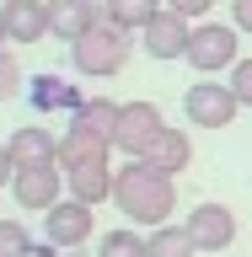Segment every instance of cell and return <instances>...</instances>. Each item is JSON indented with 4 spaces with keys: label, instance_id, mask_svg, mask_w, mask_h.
I'll return each mask as SVG.
<instances>
[{
    "label": "cell",
    "instance_id": "cell-25",
    "mask_svg": "<svg viewBox=\"0 0 252 257\" xmlns=\"http://www.w3.org/2000/svg\"><path fill=\"white\" fill-rule=\"evenodd\" d=\"M166 6H172V11H183V16L193 22V16H204L209 6H215V0H166Z\"/></svg>",
    "mask_w": 252,
    "mask_h": 257
},
{
    "label": "cell",
    "instance_id": "cell-17",
    "mask_svg": "<svg viewBox=\"0 0 252 257\" xmlns=\"http://www.w3.org/2000/svg\"><path fill=\"white\" fill-rule=\"evenodd\" d=\"M156 11H161V0H102V16L129 27V32H145Z\"/></svg>",
    "mask_w": 252,
    "mask_h": 257
},
{
    "label": "cell",
    "instance_id": "cell-23",
    "mask_svg": "<svg viewBox=\"0 0 252 257\" xmlns=\"http://www.w3.org/2000/svg\"><path fill=\"white\" fill-rule=\"evenodd\" d=\"M231 91H236L241 107H252V59H247V54L231 64Z\"/></svg>",
    "mask_w": 252,
    "mask_h": 257
},
{
    "label": "cell",
    "instance_id": "cell-15",
    "mask_svg": "<svg viewBox=\"0 0 252 257\" xmlns=\"http://www.w3.org/2000/svg\"><path fill=\"white\" fill-rule=\"evenodd\" d=\"M6 145H11L16 166H43V161H59V134H48L43 123H22Z\"/></svg>",
    "mask_w": 252,
    "mask_h": 257
},
{
    "label": "cell",
    "instance_id": "cell-9",
    "mask_svg": "<svg viewBox=\"0 0 252 257\" xmlns=\"http://www.w3.org/2000/svg\"><path fill=\"white\" fill-rule=\"evenodd\" d=\"M183 225H188V236H193L199 252H225L236 241V214L225 204H193V214Z\"/></svg>",
    "mask_w": 252,
    "mask_h": 257
},
{
    "label": "cell",
    "instance_id": "cell-11",
    "mask_svg": "<svg viewBox=\"0 0 252 257\" xmlns=\"http://www.w3.org/2000/svg\"><path fill=\"white\" fill-rule=\"evenodd\" d=\"M27 102H32V112H75L86 96H80L64 75L38 70V75H27Z\"/></svg>",
    "mask_w": 252,
    "mask_h": 257
},
{
    "label": "cell",
    "instance_id": "cell-28",
    "mask_svg": "<svg viewBox=\"0 0 252 257\" xmlns=\"http://www.w3.org/2000/svg\"><path fill=\"white\" fill-rule=\"evenodd\" d=\"M0 43H11V38H6V16H0Z\"/></svg>",
    "mask_w": 252,
    "mask_h": 257
},
{
    "label": "cell",
    "instance_id": "cell-12",
    "mask_svg": "<svg viewBox=\"0 0 252 257\" xmlns=\"http://www.w3.org/2000/svg\"><path fill=\"white\" fill-rule=\"evenodd\" d=\"M0 16H6V38H11V43H38V38H48V0H6Z\"/></svg>",
    "mask_w": 252,
    "mask_h": 257
},
{
    "label": "cell",
    "instance_id": "cell-22",
    "mask_svg": "<svg viewBox=\"0 0 252 257\" xmlns=\"http://www.w3.org/2000/svg\"><path fill=\"white\" fill-rule=\"evenodd\" d=\"M16 91H27V80H22V64H16L11 54L0 48V102H6V96H16Z\"/></svg>",
    "mask_w": 252,
    "mask_h": 257
},
{
    "label": "cell",
    "instance_id": "cell-16",
    "mask_svg": "<svg viewBox=\"0 0 252 257\" xmlns=\"http://www.w3.org/2000/svg\"><path fill=\"white\" fill-rule=\"evenodd\" d=\"M134 161H150L156 172L177 177V172H188V161H193V140L183 134V128H161V134H156V145H150L145 156H134Z\"/></svg>",
    "mask_w": 252,
    "mask_h": 257
},
{
    "label": "cell",
    "instance_id": "cell-3",
    "mask_svg": "<svg viewBox=\"0 0 252 257\" xmlns=\"http://www.w3.org/2000/svg\"><path fill=\"white\" fill-rule=\"evenodd\" d=\"M236 59H241V48H236V27H231V22H199V27H193L188 64L199 75H220V70H231Z\"/></svg>",
    "mask_w": 252,
    "mask_h": 257
},
{
    "label": "cell",
    "instance_id": "cell-7",
    "mask_svg": "<svg viewBox=\"0 0 252 257\" xmlns=\"http://www.w3.org/2000/svg\"><path fill=\"white\" fill-rule=\"evenodd\" d=\"M97 230L92 220V204H80V198H59V204L43 214V241H54L59 252H70V246H86Z\"/></svg>",
    "mask_w": 252,
    "mask_h": 257
},
{
    "label": "cell",
    "instance_id": "cell-24",
    "mask_svg": "<svg viewBox=\"0 0 252 257\" xmlns=\"http://www.w3.org/2000/svg\"><path fill=\"white\" fill-rule=\"evenodd\" d=\"M231 27L252 32V0H231Z\"/></svg>",
    "mask_w": 252,
    "mask_h": 257
},
{
    "label": "cell",
    "instance_id": "cell-19",
    "mask_svg": "<svg viewBox=\"0 0 252 257\" xmlns=\"http://www.w3.org/2000/svg\"><path fill=\"white\" fill-rule=\"evenodd\" d=\"M199 246H193L188 225H156L150 230V257H193Z\"/></svg>",
    "mask_w": 252,
    "mask_h": 257
},
{
    "label": "cell",
    "instance_id": "cell-10",
    "mask_svg": "<svg viewBox=\"0 0 252 257\" xmlns=\"http://www.w3.org/2000/svg\"><path fill=\"white\" fill-rule=\"evenodd\" d=\"M102 22V0H48V38L80 43Z\"/></svg>",
    "mask_w": 252,
    "mask_h": 257
},
{
    "label": "cell",
    "instance_id": "cell-21",
    "mask_svg": "<svg viewBox=\"0 0 252 257\" xmlns=\"http://www.w3.org/2000/svg\"><path fill=\"white\" fill-rule=\"evenodd\" d=\"M32 246H38V241L27 236V225L0 214V257H32Z\"/></svg>",
    "mask_w": 252,
    "mask_h": 257
},
{
    "label": "cell",
    "instance_id": "cell-6",
    "mask_svg": "<svg viewBox=\"0 0 252 257\" xmlns=\"http://www.w3.org/2000/svg\"><path fill=\"white\" fill-rule=\"evenodd\" d=\"M236 91L231 86H220V80H199V86H188L183 91V112H188V123L193 128H225L231 118H236Z\"/></svg>",
    "mask_w": 252,
    "mask_h": 257
},
{
    "label": "cell",
    "instance_id": "cell-26",
    "mask_svg": "<svg viewBox=\"0 0 252 257\" xmlns=\"http://www.w3.org/2000/svg\"><path fill=\"white\" fill-rule=\"evenodd\" d=\"M16 177V156H11V145H0V182H11Z\"/></svg>",
    "mask_w": 252,
    "mask_h": 257
},
{
    "label": "cell",
    "instance_id": "cell-14",
    "mask_svg": "<svg viewBox=\"0 0 252 257\" xmlns=\"http://www.w3.org/2000/svg\"><path fill=\"white\" fill-rule=\"evenodd\" d=\"M113 140L102 128H86V123H70L59 140V166H86V161H108Z\"/></svg>",
    "mask_w": 252,
    "mask_h": 257
},
{
    "label": "cell",
    "instance_id": "cell-4",
    "mask_svg": "<svg viewBox=\"0 0 252 257\" xmlns=\"http://www.w3.org/2000/svg\"><path fill=\"white\" fill-rule=\"evenodd\" d=\"M59 193H64L59 161H43V166H16V177H11V198H16V209H27V214H48V209L59 204Z\"/></svg>",
    "mask_w": 252,
    "mask_h": 257
},
{
    "label": "cell",
    "instance_id": "cell-18",
    "mask_svg": "<svg viewBox=\"0 0 252 257\" xmlns=\"http://www.w3.org/2000/svg\"><path fill=\"white\" fill-rule=\"evenodd\" d=\"M70 123H86V128H102L113 140V128H118V102H108V96H86L75 112H70Z\"/></svg>",
    "mask_w": 252,
    "mask_h": 257
},
{
    "label": "cell",
    "instance_id": "cell-5",
    "mask_svg": "<svg viewBox=\"0 0 252 257\" xmlns=\"http://www.w3.org/2000/svg\"><path fill=\"white\" fill-rule=\"evenodd\" d=\"M166 128V118H161V107H150V102H118V128H113V150H124L129 161L145 156L150 145H156V134Z\"/></svg>",
    "mask_w": 252,
    "mask_h": 257
},
{
    "label": "cell",
    "instance_id": "cell-1",
    "mask_svg": "<svg viewBox=\"0 0 252 257\" xmlns=\"http://www.w3.org/2000/svg\"><path fill=\"white\" fill-rule=\"evenodd\" d=\"M113 204L124 209L134 225H166L177 209V188L172 177L156 172L150 161H129V166H118V177H113Z\"/></svg>",
    "mask_w": 252,
    "mask_h": 257
},
{
    "label": "cell",
    "instance_id": "cell-13",
    "mask_svg": "<svg viewBox=\"0 0 252 257\" xmlns=\"http://www.w3.org/2000/svg\"><path fill=\"white\" fill-rule=\"evenodd\" d=\"M113 177L108 161H86V166H64V188H70V198H80V204H108L113 198Z\"/></svg>",
    "mask_w": 252,
    "mask_h": 257
},
{
    "label": "cell",
    "instance_id": "cell-8",
    "mask_svg": "<svg viewBox=\"0 0 252 257\" xmlns=\"http://www.w3.org/2000/svg\"><path fill=\"white\" fill-rule=\"evenodd\" d=\"M140 43L150 59H188V43H193V27L188 16L172 11V6H161L156 16H150V27L140 32Z\"/></svg>",
    "mask_w": 252,
    "mask_h": 257
},
{
    "label": "cell",
    "instance_id": "cell-2",
    "mask_svg": "<svg viewBox=\"0 0 252 257\" xmlns=\"http://www.w3.org/2000/svg\"><path fill=\"white\" fill-rule=\"evenodd\" d=\"M129 54H134V32L118 27V22H108V16H102L80 43H70V64H75V75H86V80L118 75L129 64Z\"/></svg>",
    "mask_w": 252,
    "mask_h": 257
},
{
    "label": "cell",
    "instance_id": "cell-20",
    "mask_svg": "<svg viewBox=\"0 0 252 257\" xmlns=\"http://www.w3.org/2000/svg\"><path fill=\"white\" fill-rule=\"evenodd\" d=\"M97 257H150V241L140 230H108L97 241Z\"/></svg>",
    "mask_w": 252,
    "mask_h": 257
},
{
    "label": "cell",
    "instance_id": "cell-27",
    "mask_svg": "<svg viewBox=\"0 0 252 257\" xmlns=\"http://www.w3.org/2000/svg\"><path fill=\"white\" fill-rule=\"evenodd\" d=\"M59 257H97V252H80V246H70V252H59Z\"/></svg>",
    "mask_w": 252,
    "mask_h": 257
}]
</instances>
